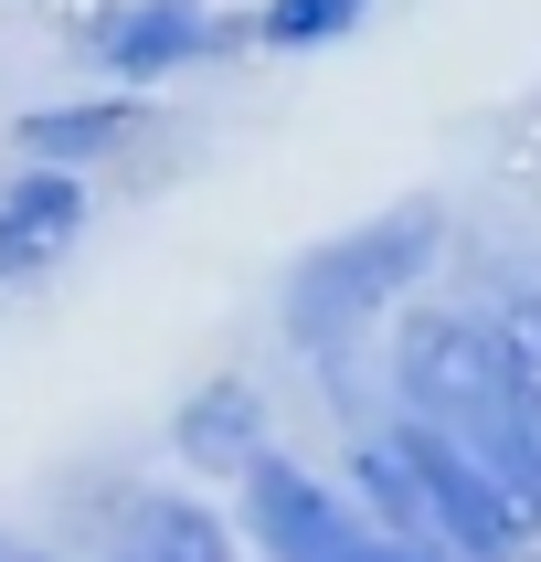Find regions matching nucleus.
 Wrapping results in <instances>:
<instances>
[{
  "mask_svg": "<svg viewBox=\"0 0 541 562\" xmlns=\"http://www.w3.org/2000/svg\"><path fill=\"white\" fill-rule=\"evenodd\" d=\"M393 382H404V414L467 436L520 499H541V457H531V425H520V372H509V329L499 318L414 308L404 329H393Z\"/></svg>",
  "mask_w": 541,
  "mask_h": 562,
  "instance_id": "1",
  "label": "nucleus"
},
{
  "mask_svg": "<svg viewBox=\"0 0 541 562\" xmlns=\"http://www.w3.org/2000/svg\"><path fill=\"white\" fill-rule=\"evenodd\" d=\"M436 202L414 191V202H393V213H372V223H350V234H318L297 266L277 277V318H286V340L297 350H340V340H361L393 297H404L425 266H436Z\"/></svg>",
  "mask_w": 541,
  "mask_h": 562,
  "instance_id": "2",
  "label": "nucleus"
},
{
  "mask_svg": "<svg viewBox=\"0 0 541 562\" xmlns=\"http://www.w3.org/2000/svg\"><path fill=\"white\" fill-rule=\"evenodd\" d=\"M234 488H245V541L266 562H457L446 541H404V531H382V520H361L329 477H308L297 457H277V446H266Z\"/></svg>",
  "mask_w": 541,
  "mask_h": 562,
  "instance_id": "3",
  "label": "nucleus"
},
{
  "mask_svg": "<svg viewBox=\"0 0 541 562\" xmlns=\"http://www.w3.org/2000/svg\"><path fill=\"white\" fill-rule=\"evenodd\" d=\"M393 446H404V468L425 477V509H436V531L457 541V562H509L531 499H520L467 436H446V425H425V414H393Z\"/></svg>",
  "mask_w": 541,
  "mask_h": 562,
  "instance_id": "4",
  "label": "nucleus"
},
{
  "mask_svg": "<svg viewBox=\"0 0 541 562\" xmlns=\"http://www.w3.org/2000/svg\"><path fill=\"white\" fill-rule=\"evenodd\" d=\"M245 43H255V22L202 11V0H117V11L95 22V64H106L117 86H159V75L223 64V54H245Z\"/></svg>",
  "mask_w": 541,
  "mask_h": 562,
  "instance_id": "5",
  "label": "nucleus"
},
{
  "mask_svg": "<svg viewBox=\"0 0 541 562\" xmlns=\"http://www.w3.org/2000/svg\"><path fill=\"white\" fill-rule=\"evenodd\" d=\"M75 234H86V181L64 159H22L0 181V286L54 277L64 255H75Z\"/></svg>",
  "mask_w": 541,
  "mask_h": 562,
  "instance_id": "6",
  "label": "nucleus"
},
{
  "mask_svg": "<svg viewBox=\"0 0 541 562\" xmlns=\"http://www.w3.org/2000/svg\"><path fill=\"white\" fill-rule=\"evenodd\" d=\"M170 446H181V468H202V477H245L255 457H266V404H255V382L245 372L191 382V404L170 414Z\"/></svg>",
  "mask_w": 541,
  "mask_h": 562,
  "instance_id": "7",
  "label": "nucleus"
},
{
  "mask_svg": "<svg viewBox=\"0 0 541 562\" xmlns=\"http://www.w3.org/2000/svg\"><path fill=\"white\" fill-rule=\"evenodd\" d=\"M138 95H54V106H22V127H11V149H32V159H64V170H86V159H106V149H127L138 138Z\"/></svg>",
  "mask_w": 541,
  "mask_h": 562,
  "instance_id": "8",
  "label": "nucleus"
},
{
  "mask_svg": "<svg viewBox=\"0 0 541 562\" xmlns=\"http://www.w3.org/2000/svg\"><path fill=\"white\" fill-rule=\"evenodd\" d=\"M117 562H234V531H223V509L159 488L117 520Z\"/></svg>",
  "mask_w": 541,
  "mask_h": 562,
  "instance_id": "9",
  "label": "nucleus"
},
{
  "mask_svg": "<svg viewBox=\"0 0 541 562\" xmlns=\"http://www.w3.org/2000/svg\"><path fill=\"white\" fill-rule=\"evenodd\" d=\"M361 11H372V0H266V11H255V43H266V54H308V43L361 32Z\"/></svg>",
  "mask_w": 541,
  "mask_h": 562,
  "instance_id": "10",
  "label": "nucleus"
},
{
  "mask_svg": "<svg viewBox=\"0 0 541 562\" xmlns=\"http://www.w3.org/2000/svg\"><path fill=\"white\" fill-rule=\"evenodd\" d=\"M499 329H509V372H520V425H531V457H541V297L499 308Z\"/></svg>",
  "mask_w": 541,
  "mask_h": 562,
  "instance_id": "11",
  "label": "nucleus"
},
{
  "mask_svg": "<svg viewBox=\"0 0 541 562\" xmlns=\"http://www.w3.org/2000/svg\"><path fill=\"white\" fill-rule=\"evenodd\" d=\"M11 562H43V552H11Z\"/></svg>",
  "mask_w": 541,
  "mask_h": 562,
  "instance_id": "12",
  "label": "nucleus"
},
{
  "mask_svg": "<svg viewBox=\"0 0 541 562\" xmlns=\"http://www.w3.org/2000/svg\"><path fill=\"white\" fill-rule=\"evenodd\" d=\"M0 562H11V541H0Z\"/></svg>",
  "mask_w": 541,
  "mask_h": 562,
  "instance_id": "13",
  "label": "nucleus"
}]
</instances>
